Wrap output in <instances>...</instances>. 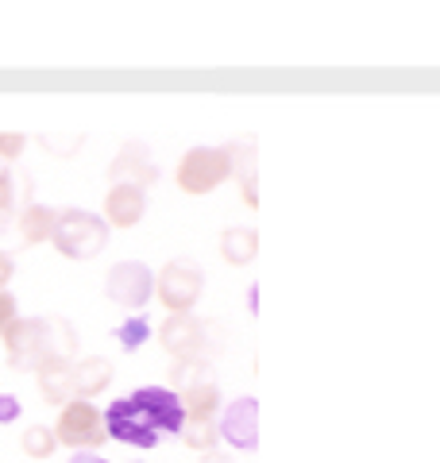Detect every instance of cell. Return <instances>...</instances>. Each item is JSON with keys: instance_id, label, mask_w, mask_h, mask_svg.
I'll use <instances>...</instances> for the list:
<instances>
[{"instance_id": "f1b7e54d", "label": "cell", "mask_w": 440, "mask_h": 463, "mask_svg": "<svg viewBox=\"0 0 440 463\" xmlns=\"http://www.w3.org/2000/svg\"><path fill=\"white\" fill-rule=\"evenodd\" d=\"M12 274H16V263H12V255H8V251H0V289L12 282Z\"/></svg>"}, {"instance_id": "6da1fadb", "label": "cell", "mask_w": 440, "mask_h": 463, "mask_svg": "<svg viewBox=\"0 0 440 463\" xmlns=\"http://www.w3.org/2000/svg\"><path fill=\"white\" fill-rule=\"evenodd\" d=\"M158 344L167 347L174 359H209L225 352V328L209 325V321H197L194 313L186 317H167L163 328H158Z\"/></svg>"}, {"instance_id": "ac0fdd59", "label": "cell", "mask_w": 440, "mask_h": 463, "mask_svg": "<svg viewBox=\"0 0 440 463\" xmlns=\"http://www.w3.org/2000/svg\"><path fill=\"white\" fill-rule=\"evenodd\" d=\"M178 437H182V444H186V448H194V452H213L216 440H220L216 417H186Z\"/></svg>"}, {"instance_id": "8992f818", "label": "cell", "mask_w": 440, "mask_h": 463, "mask_svg": "<svg viewBox=\"0 0 440 463\" xmlns=\"http://www.w3.org/2000/svg\"><path fill=\"white\" fill-rule=\"evenodd\" d=\"M201 289H205V279H201V270L194 263H178V259H174V263H167L155 274V294L170 309V317L194 313Z\"/></svg>"}, {"instance_id": "9c48e42d", "label": "cell", "mask_w": 440, "mask_h": 463, "mask_svg": "<svg viewBox=\"0 0 440 463\" xmlns=\"http://www.w3.org/2000/svg\"><path fill=\"white\" fill-rule=\"evenodd\" d=\"M109 182L112 185H136V190H151L158 185V163L151 158V147L139 139H131L120 147V155L109 163Z\"/></svg>"}, {"instance_id": "ffe728a7", "label": "cell", "mask_w": 440, "mask_h": 463, "mask_svg": "<svg viewBox=\"0 0 440 463\" xmlns=\"http://www.w3.org/2000/svg\"><path fill=\"white\" fill-rule=\"evenodd\" d=\"M51 355L70 359V364H73V355H78V332H73L66 317H51Z\"/></svg>"}, {"instance_id": "277c9868", "label": "cell", "mask_w": 440, "mask_h": 463, "mask_svg": "<svg viewBox=\"0 0 440 463\" xmlns=\"http://www.w3.org/2000/svg\"><path fill=\"white\" fill-rule=\"evenodd\" d=\"M54 440L73 448V452H97V448L109 440L105 417L97 413L93 402H70V405H62V413H58Z\"/></svg>"}, {"instance_id": "4fadbf2b", "label": "cell", "mask_w": 440, "mask_h": 463, "mask_svg": "<svg viewBox=\"0 0 440 463\" xmlns=\"http://www.w3.org/2000/svg\"><path fill=\"white\" fill-rule=\"evenodd\" d=\"M73 364L70 359H58V355H47L43 364L35 367V379H39V394L47 405H70L73 402V379H70Z\"/></svg>"}, {"instance_id": "83f0119b", "label": "cell", "mask_w": 440, "mask_h": 463, "mask_svg": "<svg viewBox=\"0 0 440 463\" xmlns=\"http://www.w3.org/2000/svg\"><path fill=\"white\" fill-rule=\"evenodd\" d=\"M20 421V402L12 394H0V425H12Z\"/></svg>"}, {"instance_id": "ba28073f", "label": "cell", "mask_w": 440, "mask_h": 463, "mask_svg": "<svg viewBox=\"0 0 440 463\" xmlns=\"http://www.w3.org/2000/svg\"><path fill=\"white\" fill-rule=\"evenodd\" d=\"M105 294L120 309H143L155 294V274L143 263H116L105 274Z\"/></svg>"}, {"instance_id": "7402d4cb", "label": "cell", "mask_w": 440, "mask_h": 463, "mask_svg": "<svg viewBox=\"0 0 440 463\" xmlns=\"http://www.w3.org/2000/svg\"><path fill=\"white\" fill-rule=\"evenodd\" d=\"M147 336H151V325H147L143 317H131V321H124L120 328H116V340L124 344V352H136Z\"/></svg>"}, {"instance_id": "484cf974", "label": "cell", "mask_w": 440, "mask_h": 463, "mask_svg": "<svg viewBox=\"0 0 440 463\" xmlns=\"http://www.w3.org/2000/svg\"><path fill=\"white\" fill-rule=\"evenodd\" d=\"M12 321H16V298H12L8 289H0V336L8 332Z\"/></svg>"}, {"instance_id": "5b68a950", "label": "cell", "mask_w": 440, "mask_h": 463, "mask_svg": "<svg viewBox=\"0 0 440 463\" xmlns=\"http://www.w3.org/2000/svg\"><path fill=\"white\" fill-rule=\"evenodd\" d=\"M225 178H232V158L225 147H194L178 166V185L189 197L213 194Z\"/></svg>"}, {"instance_id": "e0dca14e", "label": "cell", "mask_w": 440, "mask_h": 463, "mask_svg": "<svg viewBox=\"0 0 440 463\" xmlns=\"http://www.w3.org/2000/svg\"><path fill=\"white\" fill-rule=\"evenodd\" d=\"M178 402H182L186 417H216V410H220V386L213 379L209 383H197V386L182 390Z\"/></svg>"}, {"instance_id": "4dcf8cb0", "label": "cell", "mask_w": 440, "mask_h": 463, "mask_svg": "<svg viewBox=\"0 0 440 463\" xmlns=\"http://www.w3.org/2000/svg\"><path fill=\"white\" fill-rule=\"evenodd\" d=\"M201 463H232V456H225V452H216L213 448V452H201Z\"/></svg>"}, {"instance_id": "5bb4252c", "label": "cell", "mask_w": 440, "mask_h": 463, "mask_svg": "<svg viewBox=\"0 0 440 463\" xmlns=\"http://www.w3.org/2000/svg\"><path fill=\"white\" fill-rule=\"evenodd\" d=\"M70 379H73V402H93L97 394H105L112 383V359H105V355L78 359Z\"/></svg>"}, {"instance_id": "d4e9b609", "label": "cell", "mask_w": 440, "mask_h": 463, "mask_svg": "<svg viewBox=\"0 0 440 463\" xmlns=\"http://www.w3.org/2000/svg\"><path fill=\"white\" fill-rule=\"evenodd\" d=\"M12 197H16V178H12V170H0V216L12 209Z\"/></svg>"}, {"instance_id": "3957f363", "label": "cell", "mask_w": 440, "mask_h": 463, "mask_svg": "<svg viewBox=\"0 0 440 463\" xmlns=\"http://www.w3.org/2000/svg\"><path fill=\"white\" fill-rule=\"evenodd\" d=\"M5 347L12 371H35L51 355V317H16L5 332Z\"/></svg>"}, {"instance_id": "2e32d148", "label": "cell", "mask_w": 440, "mask_h": 463, "mask_svg": "<svg viewBox=\"0 0 440 463\" xmlns=\"http://www.w3.org/2000/svg\"><path fill=\"white\" fill-rule=\"evenodd\" d=\"M220 255H225V263H232V267L255 263V255H259V232L255 228H228L225 236H220Z\"/></svg>"}, {"instance_id": "f546056e", "label": "cell", "mask_w": 440, "mask_h": 463, "mask_svg": "<svg viewBox=\"0 0 440 463\" xmlns=\"http://www.w3.org/2000/svg\"><path fill=\"white\" fill-rule=\"evenodd\" d=\"M70 463H109L105 456H97V452H73Z\"/></svg>"}, {"instance_id": "9a60e30c", "label": "cell", "mask_w": 440, "mask_h": 463, "mask_svg": "<svg viewBox=\"0 0 440 463\" xmlns=\"http://www.w3.org/2000/svg\"><path fill=\"white\" fill-rule=\"evenodd\" d=\"M54 228H58V213L51 205H24V213L16 216V232H20V240L27 243V248H35V243H51L54 236Z\"/></svg>"}, {"instance_id": "52a82bcc", "label": "cell", "mask_w": 440, "mask_h": 463, "mask_svg": "<svg viewBox=\"0 0 440 463\" xmlns=\"http://www.w3.org/2000/svg\"><path fill=\"white\" fill-rule=\"evenodd\" d=\"M100 417H105L109 440H120V444H131V448H158V444H163V432L147 421V413L131 398L112 402Z\"/></svg>"}, {"instance_id": "4316f807", "label": "cell", "mask_w": 440, "mask_h": 463, "mask_svg": "<svg viewBox=\"0 0 440 463\" xmlns=\"http://www.w3.org/2000/svg\"><path fill=\"white\" fill-rule=\"evenodd\" d=\"M255 185H259L255 170H252V174H240V194H244V201H247L252 209H259V190H255Z\"/></svg>"}, {"instance_id": "8fae6325", "label": "cell", "mask_w": 440, "mask_h": 463, "mask_svg": "<svg viewBox=\"0 0 440 463\" xmlns=\"http://www.w3.org/2000/svg\"><path fill=\"white\" fill-rule=\"evenodd\" d=\"M220 437H225L232 448H240V452H255L259 448V402L255 398H240L228 405L225 421L216 425Z\"/></svg>"}, {"instance_id": "cb8c5ba5", "label": "cell", "mask_w": 440, "mask_h": 463, "mask_svg": "<svg viewBox=\"0 0 440 463\" xmlns=\"http://www.w3.org/2000/svg\"><path fill=\"white\" fill-rule=\"evenodd\" d=\"M24 147H27V136H20V132H0V158H20L24 155Z\"/></svg>"}, {"instance_id": "603a6c76", "label": "cell", "mask_w": 440, "mask_h": 463, "mask_svg": "<svg viewBox=\"0 0 440 463\" xmlns=\"http://www.w3.org/2000/svg\"><path fill=\"white\" fill-rule=\"evenodd\" d=\"M39 143H43V147H47V151H58V155H62V158H70V155H78V147H81V143H85V136H81V132H78V136H70V139L39 136Z\"/></svg>"}, {"instance_id": "7c38bea8", "label": "cell", "mask_w": 440, "mask_h": 463, "mask_svg": "<svg viewBox=\"0 0 440 463\" xmlns=\"http://www.w3.org/2000/svg\"><path fill=\"white\" fill-rule=\"evenodd\" d=\"M147 213V194L136 185H112L105 197V224L109 228H136Z\"/></svg>"}, {"instance_id": "d6986e66", "label": "cell", "mask_w": 440, "mask_h": 463, "mask_svg": "<svg viewBox=\"0 0 440 463\" xmlns=\"http://www.w3.org/2000/svg\"><path fill=\"white\" fill-rule=\"evenodd\" d=\"M209 359H174V367L167 371V379H170V386L167 390H174V394H182V390H189V386H197V383H209Z\"/></svg>"}, {"instance_id": "7a4b0ae2", "label": "cell", "mask_w": 440, "mask_h": 463, "mask_svg": "<svg viewBox=\"0 0 440 463\" xmlns=\"http://www.w3.org/2000/svg\"><path fill=\"white\" fill-rule=\"evenodd\" d=\"M51 243L58 255L85 263V259H97L109 248V224H105V216H97V213L66 209V213H58V228H54Z\"/></svg>"}, {"instance_id": "30bf717a", "label": "cell", "mask_w": 440, "mask_h": 463, "mask_svg": "<svg viewBox=\"0 0 440 463\" xmlns=\"http://www.w3.org/2000/svg\"><path fill=\"white\" fill-rule=\"evenodd\" d=\"M131 402L139 405V410L147 413V421H151L163 437H178L182 432V421H186V410L174 390L167 386H139L136 394H131Z\"/></svg>"}, {"instance_id": "44dd1931", "label": "cell", "mask_w": 440, "mask_h": 463, "mask_svg": "<svg viewBox=\"0 0 440 463\" xmlns=\"http://www.w3.org/2000/svg\"><path fill=\"white\" fill-rule=\"evenodd\" d=\"M20 448L32 459H51L54 456V448H58V440H54V429H47V425H32L20 437Z\"/></svg>"}]
</instances>
